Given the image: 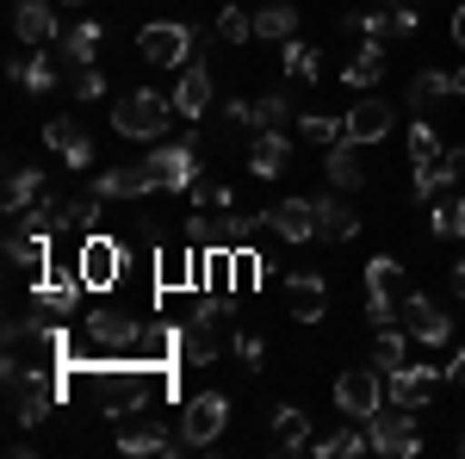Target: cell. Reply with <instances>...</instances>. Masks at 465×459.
Instances as JSON below:
<instances>
[{
  "label": "cell",
  "instance_id": "e575fe53",
  "mask_svg": "<svg viewBox=\"0 0 465 459\" xmlns=\"http://www.w3.org/2000/svg\"><path fill=\"white\" fill-rule=\"evenodd\" d=\"M298 32V6L292 0H267L261 13H254V37H267V44H286Z\"/></svg>",
  "mask_w": 465,
  "mask_h": 459
},
{
  "label": "cell",
  "instance_id": "4fadbf2b",
  "mask_svg": "<svg viewBox=\"0 0 465 459\" xmlns=\"http://www.w3.org/2000/svg\"><path fill=\"white\" fill-rule=\"evenodd\" d=\"M174 335H180V354H174V360H186V366H212L217 354L230 348V342L217 335L212 311H199V317H186V323H180V329H174Z\"/></svg>",
  "mask_w": 465,
  "mask_h": 459
},
{
  "label": "cell",
  "instance_id": "3957f363",
  "mask_svg": "<svg viewBox=\"0 0 465 459\" xmlns=\"http://www.w3.org/2000/svg\"><path fill=\"white\" fill-rule=\"evenodd\" d=\"M174 125V94H155V87H137L112 106V131L118 137H143V143H162Z\"/></svg>",
  "mask_w": 465,
  "mask_h": 459
},
{
  "label": "cell",
  "instance_id": "6f0895ef",
  "mask_svg": "<svg viewBox=\"0 0 465 459\" xmlns=\"http://www.w3.org/2000/svg\"><path fill=\"white\" fill-rule=\"evenodd\" d=\"M69 6H87V0H69Z\"/></svg>",
  "mask_w": 465,
  "mask_h": 459
},
{
  "label": "cell",
  "instance_id": "7402d4cb",
  "mask_svg": "<svg viewBox=\"0 0 465 459\" xmlns=\"http://www.w3.org/2000/svg\"><path fill=\"white\" fill-rule=\"evenodd\" d=\"M341 81H348V87H360V94H372V87L385 81V37H360V50L348 56Z\"/></svg>",
  "mask_w": 465,
  "mask_h": 459
},
{
  "label": "cell",
  "instance_id": "b9f144b4",
  "mask_svg": "<svg viewBox=\"0 0 465 459\" xmlns=\"http://www.w3.org/2000/svg\"><path fill=\"white\" fill-rule=\"evenodd\" d=\"M19 217H25V224H37L44 236H56V230H69V205H63V199H50V193L37 199L32 212H19Z\"/></svg>",
  "mask_w": 465,
  "mask_h": 459
},
{
  "label": "cell",
  "instance_id": "11a10c76",
  "mask_svg": "<svg viewBox=\"0 0 465 459\" xmlns=\"http://www.w3.org/2000/svg\"><path fill=\"white\" fill-rule=\"evenodd\" d=\"M453 292L465 298V261H453Z\"/></svg>",
  "mask_w": 465,
  "mask_h": 459
},
{
  "label": "cell",
  "instance_id": "d6986e66",
  "mask_svg": "<svg viewBox=\"0 0 465 459\" xmlns=\"http://www.w3.org/2000/svg\"><path fill=\"white\" fill-rule=\"evenodd\" d=\"M341 125H348V137H354V143H385V137H391V100L366 94V100H354V112H348Z\"/></svg>",
  "mask_w": 465,
  "mask_h": 459
},
{
  "label": "cell",
  "instance_id": "277c9868",
  "mask_svg": "<svg viewBox=\"0 0 465 459\" xmlns=\"http://www.w3.org/2000/svg\"><path fill=\"white\" fill-rule=\"evenodd\" d=\"M137 56H143L149 69H186L199 56V32L186 19H149L143 32H137Z\"/></svg>",
  "mask_w": 465,
  "mask_h": 459
},
{
  "label": "cell",
  "instance_id": "8d00e7d4",
  "mask_svg": "<svg viewBox=\"0 0 465 459\" xmlns=\"http://www.w3.org/2000/svg\"><path fill=\"white\" fill-rule=\"evenodd\" d=\"M280 69H286L292 81H317V75H322V56L311 50V44H298V37H286V44H280Z\"/></svg>",
  "mask_w": 465,
  "mask_h": 459
},
{
  "label": "cell",
  "instance_id": "680465c9",
  "mask_svg": "<svg viewBox=\"0 0 465 459\" xmlns=\"http://www.w3.org/2000/svg\"><path fill=\"white\" fill-rule=\"evenodd\" d=\"M460 454H465V434H460Z\"/></svg>",
  "mask_w": 465,
  "mask_h": 459
},
{
  "label": "cell",
  "instance_id": "e0dca14e",
  "mask_svg": "<svg viewBox=\"0 0 465 459\" xmlns=\"http://www.w3.org/2000/svg\"><path fill=\"white\" fill-rule=\"evenodd\" d=\"M174 112L180 118H205V112H212V69H205L199 56H193L174 81Z\"/></svg>",
  "mask_w": 465,
  "mask_h": 459
},
{
  "label": "cell",
  "instance_id": "9a60e30c",
  "mask_svg": "<svg viewBox=\"0 0 465 459\" xmlns=\"http://www.w3.org/2000/svg\"><path fill=\"white\" fill-rule=\"evenodd\" d=\"M44 143H50L69 168H81V175L94 168V137H87V125H81V118H50V125H44Z\"/></svg>",
  "mask_w": 465,
  "mask_h": 459
},
{
  "label": "cell",
  "instance_id": "8992f818",
  "mask_svg": "<svg viewBox=\"0 0 465 459\" xmlns=\"http://www.w3.org/2000/svg\"><path fill=\"white\" fill-rule=\"evenodd\" d=\"M372 454H385V459H416L422 454V428H416V410H397L391 404V416L379 410L372 416Z\"/></svg>",
  "mask_w": 465,
  "mask_h": 459
},
{
  "label": "cell",
  "instance_id": "30bf717a",
  "mask_svg": "<svg viewBox=\"0 0 465 459\" xmlns=\"http://www.w3.org/2000/svg\"><path fill=\"white\" fill-rule=\"evenodd\" d=\"M149 175L162 193H193V180H199V155H193V137L186 143H162L155 155H149Z\"/></svg>",
  "mask_w": 465,
  "mask_h": 459
},
{
  "label": "cell",
  "instance_id": "ba28073f",
  "mask_svg": "<svg viewBox=\"0 0 465 459\" xmlns=\"http://www.w3.org/2000/svg\"><path fill=\"white\" fill-rule=\"evenodd\" d=\"M397 323L422 342V348H447L453 342V317L434 304V298H422V292H410V298H397Z\"/></svg>",
  "mask_w": 465,
  "mask_h": 459
},
{
  "label": "cell",
  "instance_id": "9c48e42d",
  "mask_svg": "<svg viewBox=\"0 0 465 459\" xmlns=\"http://www.w3.org/2000/svg\"><path fill=\"white\" fill-rule=\"evenodd\" d=\"M280 298H286L292 323H322L329 317V285H322V274H311V267L286 274V280H280Z\"/></svg>",
  "mask_w": 465,
  "mask_h": 459
},
{
  "label": "cell",
  "instance_id": "c3c4849f",
  "mask_svg": "<svg viewBox=\"0 0 465 459\" xmlns=\"http://www.w3.org/2000/svg\"><path fill=\"white\" fill-rule=\"evenodd\" d=\"M193 205H212V212H223V205H236V193L223 186V180H193Z\"/></svg>",
  "mask_w": 465,
  "mask_h": 459
},
{
  "label": "cell",
  "instance_id": "8fae6325",
  "mask_svg": "<svg viewBox=\"0 0 465 459\" xmlns=\"http://www.w3.org/2000/svg\"><path fill=\"white\" fill-rule=\"evenodd\" d=\"M13 385V423L19 428H37L50 416V404H56V373H25V379H6Z\"/></svg>",
  "mask_w": 465,
  "mask_h": 459
},
{
  "label": "cell",
  "instance_id": "f5cc1de1",
  "mask_svg": "<svg viewBox=\"0 0 465 459\" xmlns=\"http://www.w3.org/2000/svg\"><path fill=\"white\" fill-rule=\"evenodd\" d=\"M447 379H453V385H465V348L453 354V366H447Z\"/></svg>",
  "mask_w": 465,
  "mask_h": 459
},
{
  "label": "cell",
  "instance_id": "bcb514c9",
  "mask_svg": "<svg viewBox=\"0 0 465 459\" xmlns=\"http://www.w3.org/2000/svg\"><path fill=\"white\" fill-rule=\"evenodd\" d=\"M199 280V274H193V254H174V248H168V254H162V292H180V285H193Z\"/></svg>",
  "mask_w": 465,
  "mask_h": 459
},
{
  "label": "cell",
  "instance_id": "7a4b0ae2",
  "mask_svg": "<svg viewBox=\"0 0 465 459\" xmlns=\"http://www.w3.org/2000/svg\"><path fill=\"white\" fill-rule=\"evenodd\" d=\"M6 379H25V373H56L63 366V335L50 323H25L13 317L6 323V354H0Z\"/></svg>",
  "mask_w": 465,
  "mask_h": 459
},
{
  "label": "cell",
  "instance_id": "60d3db41",
  "mask_svg": "<svg viewBox=\"0 0 465 459\" xmlns=\"http://www.w3.org/2000/svg\"><path fill=\"white\" fill-rule=\"evenodd\" d=\"M298 131H304V143H322V149L348 137V125H341V118H329V112H304V118H298Z\"/></svg>",
  "mask_w": 465,
  "mask_h": 459
},
{
  "label": "cell",
  "instance_id": "2e32d148",
  "mask_svg": "<svg viewBox=\"0 0 465 459\" xmlns=\"http://www.w3.org/2000/svg\"><path fill=\"white\" fill-rule=\"evenodd\" d=\"M267 230L286 236V243H311L317 236V199H280L267 212Z\"/></svg>",
  "mask_w": 465,
  "mask_h": 459
},
{
  "label": "cell",
  "instance_id": "83f0119b",
  "mask_svg": "<svg viewBox=\"0 0 465 459\" xmlns=\"http://www.w3.org/2000/svg\"><path fill=\"white\" fill-rule=\"evenodd\" d=\"M6 261H13V267H44V261H50V236L19 217V224L6 230Z\"/></svg>",
  "mask_w": 465,
  "mask_h": 459
},
{
  "label": "cell",
  "instance_id": "52a82bcc",
  "mask_svg": "<svg viewBox=\"0 0 465 459\" xmlns=\"http://www.w3.org/2000/svg\"><path fill=\"white\" fill-rule=\"evenodd\" d=\"M223 423H230V404H223V391H199L186 410H180V441L186 447H212L217 434H223Z\"/></svg>",
  "mask_w": 465,
  "mask_h": 459
},
{
  "label": "cell",
  "instance_id": "f35d334b",
  "mask_svg": "<svg viewBox=\"0 0 465 459\" xmlns=\"http://www.w3.org/2000/svg\"><path fill=\"white\" fill-rule=\"evenodd\" d=\"M440 162V143H434V118L410 125V168H434Z\"/></svg>",
  "mask_w": 465,
  "mask_h": 459
},
{
  "label": "cell",
  "instance_id": "836d02e7",
  "mask_svg": "<svg viewBox=\"0 0 465 459\" xmlns=\"http://www.w3.org/2000/svg\"><path fill=\"white\" fill-rule=\"evenodd\" d=\"M410 342H416V335H410L403 323H385V329L372 335V366H379V373H397V366L410 360Z\"/></svg>",
  "mask_w": 465,
  "mask_h": 459
},
{
  "label": "cell",
  "instance_id": "7bdbcfd3",
  "mask_svg": "<svg viewBox=\"0 0 465 459\" xmlns=\"http://www.w3.org/2000/svg\"><path fill=\"white\" fill-rule=\"evenodd\" d=\"M429 230H434V236H465V193H460V199H434Z\"/></svg>",
  "mask_w": 465,
  "mask_h": 459
},
{
  "label": "cell",
  "instance_id": "ffe728a7",
  "mask_svg": "<svg viewBox=\"0 0 465 459\" xmlns=\"http://www.w3.org/2000/svg\"><path fill=\"white\" fill-rule=\"evenodd\" d=\"M87 342H100V348H112V354H143V329L131 317L94 311V317H87Z\"/></svg>",
  "mask_w": 465,
  "mask_h": 459
},
{
  "label": "cell",
  "instance_id": "5b68a950",
  "mask_svg": "<svg viewBox=\"0 0 465 459\" xmlns=\"http://www.w3.org/2000/svg\"><path fill=\"white\" fill-rule=\"evenodd\" d=\"M335 410H341L348 423H372V416L385 410V373H379V366H348V373L335 379Z\"/></svg>",
  "mask_w": 465,
  "mask_h": 459
},
{
  "label": "cell",
  "instance_id": "f1b7e54d",
  "mask_svg": "<svg viewBox=\"0 0 465 459\" xmlns=\"http://www.w3.org/2000/svg\"><path fill=\"white\" fill-rule=\"evenodd\" d=\"M267 441H273V454H298V447H311V416H304L298 404H280Z\"/></svg>",
  "mask_w": 465,
  "mask_h": 459
},
{
  "label": "cell",
  "instance_id": "d590c367",
  "mask_svg": "<svg viewBox=\"0 0 465 459\" xmlns=\"http://www.w3.org/2000/svg\"><path fill=\"white\" fill-rule=\"evenodd\" d=\"M13 81H19L25 94H50L63 75H56V56H50V50H37V56H25V63H13Z\"/></svg>",
  "mask_w": 465,
  "mask_h": 459
},
{
  "label": "cell",
  "instance_id": "ac0fdd59",
  "mask_svg": "<svg viewBox=\"0 0 465 459\" xmlns=\"http://www.w3.org/2000/svg\"><path fill=\"white\" fill-rule=\"evenodd\" d=\"M32 304H37V317H74V304H81V274H50V280H37Z\"/></svg>",
  "mask_w": 465,
  "mask_h": 459
},
{
  "label": "cell",
  "instance_id": "ab89813d",
  "mask_svg": "<svg viewBox=\"0 0 465 459\" xmlns=\"http://www.w3.org/2000/svg\"><path fill=\"white\" fill-rule=\"evenodd\" d=\"M217 37H223V44H249V37H254V13H242L236 0H223V13H217Z\"/></svg>",
  "mask_w": 465,
  "mask_h": 459
},
{
  "label": "cell",
  "instance_id": "d6a6232c",
  "mask_svg": "<svg viewBox=\"0 0 465 459\" xmlns=\"http://www.w3.org/2000/svg\"><path fill=\"white\" fill-rule=\"evenodd\" d=\"M37 199H44V175H37V168H13V175H6V193H0V205H6V217L32 212Z\"/></svg>",
  "mask_w": 465,
  "mask_h": 459
},
{
  "label": "cell",
  "instance_id": "6da1fadb",
  "mask_svg": "<svg viewBox=\"0 0 465 459\" xmlns=\"http://www.w3.org/2000/svg\"><path fill=\"white\" fill-rule=\"evenodd\" d=\"M162 391H168V379H162V373H149L143 360H137V366H131V360H112V366L94 373V397H100V410H106L112 423L137 416V410L155 404Z\"/></svg>",
  "mask_w": 465,
  "mask_h": 459
},
{
  "label": "cell",
  "instance_id": "681fc988",
  "mask_svg": "<svg viewBox=\"0 0 465 459\" xmlns=\"http://www.w3.org/2000/svg\"><path fill=\"white\" fill-rule=\"evenodd\" d=\"M230 354H236L242 366H261V360H267V348H261V335H249V329H236V335H230Z\"/></svg>",
  "mask_w": 465,
  "mask_h": 459
},
{
  "label": "cell",
  "instance_id": "f6af8a7d",
  "mask_svg": "<svg viewBox=\"0 0 465 459\" xmlns=\"http://www.w3.org/2000/svg\"><path fill=\"white\" fill-rule=\"evenodd\" d=\"M366 323H372V329L397 323V298H391V285H366Z\"/></svg>",
  "mask_w": 465,
  "mask_h": 459
},
{
  "label": "cell",
  "instance_id": "74e56055",
  "mask_svg": "<svg viewBox=\"0 0 465 459\" xmlns=\"http://www.w3.org/2000/svg\"><path fill=\"white\" fill-rule=\"evenodd\" d=\"M63 56H69V63H94V56H100V25H94V19H74L69 32H63Z\"/></svg>",
  "mask_w": 465,
  "mask_h": 459
},
{
  "label": "cell",
  "instance_id": "7c38bea8",
  "mask_svg": "<svg viewBox=\"0 0 465 459\" xmlns=\"http://www.w3.org/2000/svg\"><path fill=\"white\" fill-rule=\"evenodd\" d=\"M118 261H124V248L112 236H87L81 254H74V274H81L87 292H106V285H118Z\"/></svg>",
  "mask_w": 465,
  "mask_h": 459
},
{
  "label": "cell",
  "instance_id": "db71d44e",
  "mask_svg": "<svg viewBox=\"0 0 465 459\" xmlns=\"http://www.w3.org/2000/svg\"><path fill=\"white\" fill-rule=\"evenodd\" d=\"M453 44L465 50V0H460V13H453Z\"/></svg>",
  "mask_w": 465,
  "mask_h": 459
},
{
  "label": "cell",
  "instance_id": "1f68e13d",
  "mask_svg": "<svg viewBox=\"0 0 465 459\" xmlns=\"http://www.w3.org/2000/svg\"><path fill=\"white\" fill-rule=\"evenodd\" d=\"M322 459H360V454H372V428L366 423H348V428H335V434H322V441H311Z\"/></svg>",
  "mask_w": 465,
  "mask_h": 459
},
{
  "label": "cell",
  "instance_id": "ee69618b",
  "mask_svg": "<svg viewBox=\"0 0 465 459\" xmlns=\"http://www.w3.org/2000/svg\"><path fill=\"white\" fill-rule=\"evenodd\" d=\"M69 87H74V100H100L106 94V75L94 69V63H69Z\"/></svg>",
  "mask_w": 465,
  "mask_h": 459
},
{
  "label": "cell",
  "instance_id": "603a6c76",
  "mask_svg": "<svg viewBox=\"0 0 465 459\" xmlns=\"http://www.w3.org/2000/svg\"><path fill=\"white\" fill-rule=\"evenodd\" d=\"M249 168H254L261 180H280V175L292 168V137H286V131H254Z\"/></svg>",
  "mask_w": 465,
  "mask_h": 459
},
{
  "label": "cell",
  "instance_id": "44dd1931",
  "mask_svg": "<svg viewBox=\"0 0 465 459\" xmlns=\"http://www.w3.org/2000/svg\"><path fill=\"white\" fill-rule=\"evenodd\" d=\"M143 193H162L155 175H149V162L143 168H100L94 175V199H143Z\"/></svg>",
  "mask_w": 465,
  "mask_h": 459
},
{
  "label": "cell",
  "instance_id": "4316f807",
  "mask_svg": "<svg viewBox=\"0 0 465 459\" xmlns=\"http://www.w3.org/2000/svg\"><path fill=\"white\" fill-rule=\"evenodd\" d=\"M118 454H186V441H180V428L168 434L155 423H137V428H118Z\"/></svg>",
  "mask_w": 465,
  "mask_h": 459
},
{
  "label": "cell",
  "instance_id": "816d5d0a",
  "mask_svg": "<svg viewBox=\"0 0 465 459\" xmlns=\"http://www.w3.org/2000/svg\"><path fill=\"white\" fill-rule=\"evenodd\" d=\"M397 274H403V267H397L391 254H372V261H366V285H391Z\"/></svg>",
  "mask_w": 465,
  "mask_h": 459
},
{
  "label": "cell",
  "instance_id": "f907efd6",
  "mask_svg": "<svg viewBox=\"0 0 465 459\" xmlns=\"http://www.w3.org/2000/svg\"><path fill=\"white\" fill-rule=\"evenodd\" d=\"M416 25H422L416 0H403V6H391V37H416Z\"/></svg>",
  "mask_w": 465,
  "mask_h": 459
},
{
  "label": "cell",
  "instance_id": "5bb4252c",
  "mask_svg": "<svg viewBox=\"0 0 465 459\" xmlns=\"http://www.w3.org/2000/svg\"><path fill=\"white\" fill-rule=\"evenodd\" d=\"M434 385H440L434 366H410V360H403L397 373H385V397H391L397 410H422V404L434 397Z\"/></svg>",
  "mask_w": 465,
  "mask_h": 459
},
{
  "label": "cell",
  "instance_id": "f546056e",
  "mask_svg": "<svg viewBox=\"0 0 465 459\" xmlns=\"http://www.w3.org/2000/svg\"><path fill=\"white\" fill-rule=\"evenodd\" d=\"M317 236H329V243H354V236H360V212H354V205H341L335 193L317 199Z\"/></svg>",
  "mask_w": 465,
  "mask_h": 459
},
{
  "label": "cell",
  "instance_id": "d4e9b609",
  "mask_svg": "<svg viewBox=\"0 0 465 459\" xmlns=\"http://www.w3.org/2000/svg\"><path fill=\"white\" fill-rule=\"evenodd\" d=\"M13 32L44 50V44H56V32H63V25H56V13H50L44 0H13Z\"/></svg>",
  "mask_w": 465,
  "mask_h": 459
},
{
  "label": "cell",
  "instance_id": "7dc6e473",
  "mask_svg": "<svg viewBox=\"0 0 465 459\" xmlns=\"http://www.w3.org/2000/svg\"><path fill=\"white\" fill-rule=\"evenodd\" d=\"M286 118H292L286 94H267V100H254V131H280Z\"/></svg>",
  "mask_w": 465,
  "mask_h": 459
},
{
  "label": "cell",
  "instance_id": "cb8c5ba5",
  "mask_svg": "<svg viewBox=\"0 0 465 459\" xmlns=\"http://www.w3.org/2000/svg\"><path fill=\"white\" fill-rule=\"evenodd\" d=\"M460 180H465V149H440L434 168H416V175H410V193H416V199H434L440 186H460Z\"/></svg>",
  "mask_w": 465,
  "mask_h": 459
},
{
  "label": "cell",
  "instance_id": "484cf974",
  "mask_svg": "<svg viewBox=\"0 0 465 459\" xmlns=\"http://www.w3.org/2000/svg\"><path fill=\"white\" fill-rule=\"evenodd\" d=\"M440 100H453V69H422L410 81V112H416V118H434Z\"/></svg>",
  "mask_w": 465,
  "mask_h": 459
},
{
  "label": "cell",
  "instance_id": "4dcf8cb0",
  "mask_svg": "<svg viewBox=\"0 0 465 459\" xmlns=\"http://www.w3.org/2000/svg\"><path fill=\"white\" fill-rule=\"evenodd\" d=\"M360 149H366V143H354V137L329 143V162H322V168H329V180H335L341 193H354L360 180H366V168H360Z\"/></svg>",
  "mask_w": 465,
  "mask_h": 459
},
{
  "label": "cell",
  "instance_id": "9f6ffc18",
  "mask_svg": "<svg viewBox=\"0 0 465 459\" xmlns=\"http://www.w3.org/2000/svg\"><path fill=\"white\" fill-rule=\"evenodd\" d=\"M453 94H460V100H465V69H453Z\"/></svg>",
  "mask_w": 465,
  "mask_h": 459
}]
</instances>
